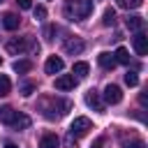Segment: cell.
<instances>
[{
	"instance_id": "1",
	"label": "cell",
	"mask_w": 148,
	"mask_h": 148,
	"mask_svg": "<svg viewBox=\"0 0 148 148\" xmlns=\"http://www.w3.org/2000/svg\"><path fill=\"white\" fill-rule=\"evenodd\" d=\"M65 14L72 21H81L92 14V0H67L65 2Z\"/></svg>"
},
{
	"instance_id": "2",
	"label": "cell",
	"mask_w": 148,
	"mask_h": 148,
	"mask_svg": "<svg viewBox=\"0 0 148 148\" xmlns=\"http://www.w3.org/2000/svg\"><path fill=\"white\" fill-rule=\"evenodd\" d=\"M69 109H72V104H69L67 99H56V97L42 99V111H44V116H46L49 120H56V118L65 116Z\"/></svg>"
},
{
	"instance_id": "3",
	"label": "cell",
	"mask_w": 148,
	"mask_h": 148,
	"mask_svg": "<svg viewBox=\"0 0 148 148\" xmlns=\"http://www.w3.org/2000/svg\"><path fill=\"white\" fill-rule=\"evenodd\" d=\"M90 130H92V123H90V118H86V116L74 118L72 125H69V134H72V136H86Z\"/></svg>"
},
{
	"instance_id": "4",
	"label": "cell",
	"mask_w": 148,
	"mask_h": 148,
	"mask_svg": "<svg viewBox=\"0 0 148 148\" xmlns=\"http://www.w3.org/2000/svg\"><path fill=\"white\" fill-rule=\"evenodd\" d=\"M30 46V37H14V39H9L7 42V53H12V56H18V53H23L25 49Z\"/></svg>"
},
{
	"instance_id": "5",
	"label": "cell",
	"mask_w": 148,
	"mask_h": 148,
	"mask_svg": "<svg viewBox=\"0 0 148 148\" xmlns=\"http://www.w3.org/2000/svg\"><path fill=\"white\" fill-rule=\"evenodd\" d=\"M120 99H123V90H120L118 86L109 83V86L104 88V102H106V104H118Z\"/></svg>"
},
{
	"instance_id": "6",
	"label": "cell",
	"mask_w": 148,
	"mask_h": 148,
	"mask_svg": "<svg viewBox=\"0 0 148 148\" xmlns=\"http://www.w3.org/2000/svg\"><path fill=\"white\" fill-rule=\"evenodd\" d=\"M83 99H86V104H88L90 109H95V111H104V102H102V95H99L97 90H92V88H90V90L86 92V97H83Z\"/></svg>"
},
{
	"instance_id": "7",
	"label": "cell",
	"mask_w": 148,
	"mask_h": 148,
	"mask_svg": "<svg viewBox=\"0 0 148 148\" xmlns=\"http://www.w3.org/2000/svg\"><path fill=\"white\" fill-rule=\"evenodd\" d=\"M132 46H134L136 56H146V53H148V37H146L143 32H136V35L132 37Z\"/></svg>"
},
{
	"instance_id": "8",
	"label": "cell",
	"mask_w": 148,
	"mask_h": 148,
	"mask_svg": "<svg viewBox=\"0 0 148 148\" xmlns=\"http://www.w3.org/2000/svg\"><path fill=\"white\" fill-rule=\"evenodd\" d=\"M83 49H86V44L79 37H69L65 42V53H69V56H79V53H83Z\"/></svg>"
},
{
	"instance_id": "9",
	"label": "cell",
	"mask_w": 148,
	"mask_h": 148,
	"mask_svg": "<svg viewBox=\"0 0 148 148\" xmlns=\"http://www.w3.org/2000/svg\"><path fill=\"white\" fill-rule=\"evenodd\" d=\"M62 67H65V62H62V58H58V56H51V58H46V62H44V72H46V74H58V72H62Z\"/></svg>"
},
{
	"instance_id": "10",
	"label": "cell",
	"mask_w": 148,
	"mask_h": 148,
	"mask_svg": "<svg viewBox=\"0 0 148 148\" xmlns=\"http://www.w3.org/2000/svg\"><path fill=\"white\" fill-rule=\"evenodd\" d=\"M74 86H76V76L74 74H62V76L56 79V88L58 90H72Z\"/></svg>"
},
{
	"instance_id": "11",
	"label": "cell",
	"mask_w": 148,
	"mask_h": 148,
	"mask_svg": "<svg viewBox=\"0 0 148 148\" xmlns=\"http://www.w3.org/2000/svg\"><path fill=\"white\" fill-rule=\"evenodd\" d=\"M30 123H32V120H30L25 113H18V111H16V113H14V120H12L9 125H12L14 130H28V127H30Z\"/></svg>"
},
{
	"instance_id": "12",
	"label": "cell",
	"mask_w": 148,
	"mask_h": 148,
	"mask_svg": "<svg viewBox=\"0 0 148 148\" xmlns=\"http://www.w3.org/2000/svg\"><path fill=\"white\" fill-rule=\"evenodd\" d=\"M97 62H99V67H104V69H113V65H116V58H113V53H109V51H102V53L97 56Z\"/></svg>"
},
{
	"instance_id": "13",
	"label": "cell",
	"mask_w": 148,
	"mask_h": 148,
	"mask_svg": "<svg viewBox=\"0 0 148 148\" xmlns=\"http://www.w3.org/2000/svg\"><path fill=\"white\" fill-rule=\"evenodd\" d=\"M18 23H21V18H18L14 12H7V14L2 16V25H5L7 30H16V28H18Z\"/></svg>"
},
{
	"instance_id": "14",
	"label": "cell",
	"mask_w": 148,
	"mask_h": 148,
	"mask_svg": "<svg viewBox=\"0 0 148 148\" xmlns=\"http://www.w3.org/2000/svg\"><path fill=\"white\" fill-rule=\"evenodd\" d=\"M39 148H60V139L56 134H44L39 141Z\"/></svg>"
},
{
	"instance_id": "15",
	"label": "cell",
	"mask_w": 148,
	"mask_h": 148,
	"mask_svg": "<svg viewBox=\"0 0 148 148\" xmlns=\"http://www.w3.org/2000/svg\"><path fill=\"white\" fill-rule=\"evenodd\" d=\"M113 58H116V62H120V65H130V51H127L125 46H120V49H116V53H113Z\"/></svg>"
},
{
	"instance_id": "16",
	"label": "cell",
	"mask_w": 148,
	"mask_h": 148,
	"mask_svg": "<svg viewBox=\"0 0 148 148\" xmlns=\"http://www.w3.org/2000/svg\"><path fill=\"white\" fill-rule=\"evenodd\" d=\"M120 148H146V143L139 136H132V139H123L120 141Z\"/></svg>"
},
{
	"instance_id": "17",
	"label": "cell",
	"mask_w": 148,
	"mask_h": 148,
	"mask_svg": "<svg viewBox=\"0 0 148 148\" xmlns=\"http://www.w3.org/2000/svg\"><path fill=\"white\" fill-rule=\"evenodd\" d=\"M125 25H127L130 30H141V28H143V18H141V16H127V18H125Z\"/></svg>"
},
{
	"instance_id": "18",
	"label": "cell",
	"mask_w": 148,
	"mask_h": 148,
	"mask_svg": "<svg viewBox=\"0 0 148 148\" xmlns=\"http://www.w3.org/2000/svg\"><path fill=\"white\" fill-rule=\"evenodd\" d=\"M88 62H74V67H72V74H76V79H83V76H88Z\"/></svg>"
},
{
	"instance_id": "19",
	"label": "cell",
	"mask_w": 148,
	"mask_h": 148,
	"mask_svg": "<svg viewBox=\"0 0 148 148\" xmlns=\"http://www.w3.org/2000/svg\"><path fill=\"white\" fill-rule=\"evenodd\" d=\"M14 113H16V111H14L12 106H2V109H0V123L9 125V123L14 120Z\"/></svg>"
},
{
	"instance_id": "20",
	"label": "cell",
	"mask_w": 148,
	"mask_h": 148,
	"mask_svg": "<svg viewBox=\"0 0 148 148\" xmlns=\"http://www.w3.org/2000/svg\"><path fill=\"white\" fill-rule=\"evenodd\" d=\"M30 69H32V62L30 60H16L14 62V72H18V74H25Z\"/></svg>"
},
{
	"instance_id": "21",
	"label": "cell",
	"mask_w": 148,
	"mask_h": 148,
	"mask_svg": "<svg viewBox=\"0 0 148 148\" xmlns=\"http://www.w3.org/2000/svg\"><path fill=\"white\" fill-rule=\"evenodd\" d=\"M9 90H12V81H9L5 74H0V97L9 95Z\"/></svg>"
},
{
	"instance_id": "22",
	"label": "cell",
	"mask_w": 148,
	"mask_h": 148,
	"mask_svg": "<svg viewBox=\"0 0 148 148\" xmlns=\"http://www.w3.org/2000/svg\"><path fill=\"white\" fill-rule=\"evenodd\" d=\"M102 23L104 25H113L116 23V12L109 7V9H104V18H102Z\"/></svg>"
},
{
	"instance_id": "23",
	"label": "cell",
	"mask_w": 148,
	"mask_h": 148,
	"mask_svg": "<svg viewBox=\"0 0 148 148\" xmlns=\"http://www.w3.org/2000/svg\"><path fill=\"white\" fill-rule=\"evenodd\" d=\"M118 5L125 7V9H136V7L143 5V0H118Z\"/></svg>"
},
{
	"instance_id": "24",
	"label": "cell",
	"mask_w": 148,
	"mask_h": 148,
	"mask_svg": "<svg viewBox=\"0 0 148 148\" xmlns=\"http://www.w3.org/2000/svg\"><path fill=\"white\" fill-rule=\"evenodd\" d=\"M125 83H127L130 88L139 86V76H136V72H127V74H125Z\"/></svg>"
},
{
	"instance_id": "25",
	"label": "cell",
	"mask_w": 148,
	"mask_h": 148,
	"mask_svg": "<svg viewBox=\"0 0 148 148\" xmlns=\"http://www.w3.org/2000/svg\"><path fill=\"white\" fill-rule=\"evenodd\" d=\"M32 92H35V83L25 81V83L21 86V95H25V97H28V95H32Z\"/></svg>"
},
{
	"instance_id": "26",
	"label": "cell",
	"mask_w": 148,
	"mask_h": 148,
	"mask_svg": "<svg viewBox=\"0 0 148 148\" xmlns=\"http://www.w3.org/2000/svg\"><path fill=\"white\" fill-rule=\"evenodd\" d=\"M32 14H35V18H44V16H46V7H42V5H37V7L32 9Z\"/></svg>"
},
{
	"instance_id": "27",
	"label": "cell",
	"mask_w": 148,
	"mask_h": 148,
	"mask_svg": "<svg viewBox=\"0 0 148 148\" xmlns=\"http://www.w3.org/2000/svg\"><path fill=\"white\" fill-rule=\"evenodd\" d=\"M56 32H58V30H56V28H53V25H51V28H46V30H44V35H46V39H53V35H56Z\"/></svg>"
},
{
	"instance_id": "28",
	"label": "cell",
	"mask_w": 148,
	"mask_h": 148,
	"mask_svg": "<svg viewBox=\"0 0 148 148\" xmlns=\"http://www.w3.org/2000/svg\"><path fill=\"white\" fill-rule=\"evenodd\" d=\"M65 148H76V141H74V136H72V134L67 136V141H65Z\"/></svg>"
},
{
	"instance_id": "29",
	"label": "cell",
	"mask_w": 148,
	"mask_h": 148,
	"mask_svg": "<svg viewBox=\"0 0 148 148\" xmlns=\"http://www.w3.org/2000/svg\"><path fill=\"white\" fill-rule=\"evenodd\" d=\"M16 2H18V7H21V9H30V7H32V5H30V0H16Z\"/></svg>"
},
{
	"instance_id": "30",
	"label": "cell",
	"mask_w": 148,
	"mask_h": 148,
	"mask_svg": "<svg viewBox=\"0 0 148 148\" xmlns=\"http://www.w3.org/2000/svg\"><path fill=\"white\" fill-rule=\"evenodd\" d=\"M139 99H141V104H146V102H148V95H146V92H141V95H139Z\"/></svg>"
},
{
	"instance_id": "31",
	"label": "cell",
	"mask_w": 148,
	"mask_h": 148,
	"mask_svg": "<svg viewBox=\"0 0 148 148\" xmlns=\"http://www.w3.org/2000/svg\"><path fill=\"white\" fill-rule=\"evenodd\" d=\"M92 148H102V139H97V141H95V146H92Z\"/></svg>"
},
{
	"instance_id": "32",
	"label": "cell",
	"mask_w": 148,
	"mask_h": 148,
	"mask_svg": "<svg viewBox=\"0 0 148 148\" xmlns=\"http://www.w3.org/2000/svg\"><path fill=\"white\" fill-rule=\"evenodd\" d=\"M5 148H18V146H14V143H7V146H5Z\"/></svg>"
},
{
	"instance_id": "33",
	"label": "cell",
	"mask_w": 148,
	"mask_h": 148,
	"mask_svg": "<svg viewBox=\"0 0 148 148\" xmlns=\"http://www.w3.org/2000/svg\"><path fill=\"white\" fill-rule=\"evenodd\" d=\"M0 62H2V58H0Z\"/></svg>"
},
{
	"instance_id": "34",
	"label": "cell",
	"mask_w": 148,
	"mask_h": 148,
	"mask_svg": "<svg viewBox=\"0 0 148 148\" xmlns=\"http://www.w3.org/2000/svg\"><path fill=\"white\" fill-rule=\"evenodd\" d=\"M0 2H2V0H0Z\"/></svg>"
}]
</instances>
